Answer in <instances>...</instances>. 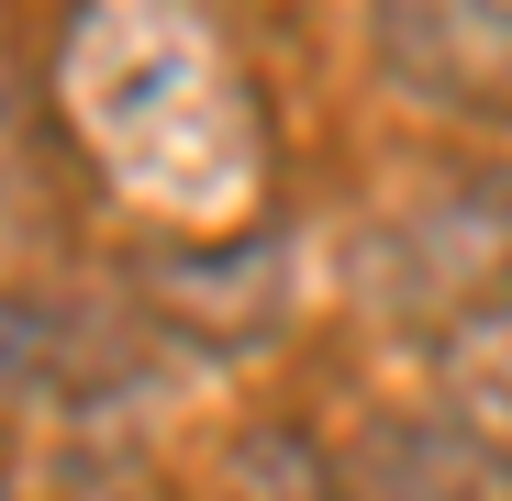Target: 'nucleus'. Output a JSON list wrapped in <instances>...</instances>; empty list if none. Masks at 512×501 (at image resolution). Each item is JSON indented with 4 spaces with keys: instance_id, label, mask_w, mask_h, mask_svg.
Instances as JSON below:
<instances>
[{
    "instance_id": "f257e3e1",
    "label": "nucleus",
    "mask_w": 512,
    "mask_h": 501,
    "mask_svg": "<svg viewBox=\"0 0 512 501\" xmlns=\"http://www.w3.org/2000/svg\"><path fill=\"white\" fill-rule=\"evenodd\" d=\"M56 112L134 212L179 234H223L268 190V123L201 0H78L56 45Z\"/></svg>"
},
{
    "instance_id": "f03ea898",
    "label": "nucleus",
    "mask_w": 512,
    "mask_h": 501,
    "mask_svg": "<svg viewBox=\"0 0 512 501\" xmlns=\"http://www.w3.org/2000/svg\"><path fill=\"white\" fill-rule=\"evenodd\" d=\"M379 56L412 101L512 134V0H379Z\"/></svg>"
},
{
    "instance_id": "7ed1b4c3",
    "label": "nucleus",
    "mask_w": 512,
    "mask_h": 501,
    "mask_svg": "<svg viewBox=\"0 0 512 501\" xmlns=\"http://www.w3.org/2000/svg\"><path fill=\"white\" fill-rule=\"evenodd\" d=\"M457 401L490 457H512V301H490L468 334H457Z\"/></svg>"
},
{
    "instance_id": "20e7f679",
    "label": "nucleus",
    "mask_w": 512,
    "mask_h": 501,
    "mask_svg": "<svg viewBox=\"0 0 512 501\" xmlns=\"http://www.w3.org/2000/svg\"><path fill=\"white\" fill-rule=\"evenodd\" d=\"M234 501H346V490H334V468L301 435H256L234 457Z\"/></svg>"
}]
</instances>
